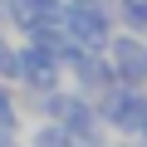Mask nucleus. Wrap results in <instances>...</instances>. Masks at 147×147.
I'll list each match as a JSON object with an SVG mask.
<instances>
[{
  "instance_id": "obj_6",
  "label": "nucleus",
  "mask_w": 147,
  "mask_h": 147,
  "mask_svg": "<svg viewBox=\"0 0 147 147\" xmlns=\"http://www.w3.org/2000/svg\"><path fill=\"white\" fill-rule=\"evenodd\" d=\"M142 147H147V142H142Z\"/></svg>"
},
{
  "instance_id": "obj_4",
  "label": "nucleus",
  "mask_w": 147,
  "mask_h": 147,
  "mask_svg": "<svg viewBox=\"0 0 147 147\" xmlns=\"http://www.w3.org/2000/svg\"><path fill=\"white\" fill-rule=\"evenodd\" d=\"M118 15H123V25H127L132 34H147V0H123Z\"/></svg>"
},
{
  "instance_id": "obj_2",
  "label": "nucleus",
  "mask_w": 147,
  "mask_h": 147,
  "mask_svg": "<svg viewBox=\"0 0 147 147\" xmlns=\"http://www.w3.org/2000/svg\"><path fill=\"white\" fill-rule=\"evenodd\" d=\"M108 123L127 137H142L147 132V88H127V84H113L108 103H103Z\"/></svg>"
},
{
  "instance_id": "obj_3",
  "label": "nucleus",
  "mask_w": 147,
  "mask_h": 147,
  "mask_svg": "<svg viewBox=\"0 0 147 147\" xmlns=\"http://www.w3.org/2000/svg\"><path fill=\"white\" fill-rule=\"evenodd\" d=\"M69 20H74V30H79V39H88V49H108V39H113V34H108V10L79 5Z\"/></svg>"
},
{
  "instance_id": "obj_5",
  "label": "nucleus",
  "mask_w": 147,
  "mask_h": 147,
  "mask_svg": "<svg viewBox=\"0 0 147 147\" xmlns=\"http://www.w3.org/2000/svg\"><path fill=\"white\" fill-rule=\"evenodd\" d=\"M142 142H147V132H142Z\"/></svg>"
},
{
  "instance_id": "obj_1",
  "label": "nucleus",
  "mask_w": 147,
  "mask_h": 147,
  "mask_svg": "<svg viewBox=\"0 0 147 147\" xmlns=\"http://www.w3.org/2000/svg\"><path fill=\"white\" fill-rule=\"evenodd\" d=\"M108 64H113V74H118V84H127V88H147V34H118V39H108Z\"/></svg>"
}]
</instances>
